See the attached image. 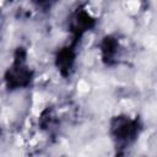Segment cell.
<instances>
[{
    "label": "cell",
    "instance_id": "6da1fadb",
    "mask_svg": "<svg viewBox=\"0 0 157 157\" xmlns=\"http://www.w3.org/2000/svg\"><path fill=\"white\" fill-rule=\"evenodd\" d=\"M5 86L9 91L27 88L33 81V71L27 64V52L23 47L16 48L11 65L4 74Z\"/></svg>",
    "mask_w": 157,
    "mask_h": 157
},
{
    "label": "cell",
    "instance_id": "5b68a950",
    "mask_svg": "<svg viewBox=\"0 0 157 157\" xmlns=\"http://www.w3.org/2000/svg\"><path fill=\"white\" fill-rule=\"evenodd\" d=\"M76 45L75 44H67L63 48H60L56 52L55 55V67L58 69L59 74L63 77H69L75 66L76 60Z\"/></svg>",
    "mask_w": 157,
    "mask_h": 157
},
{
    "label": "cell",
    "instance_id": "52a82bcc",
    "mask_svg": "<svg viewBox=\"0 0 157 157\" xmlns=\"http://www.w3.org/2000/svg\"><path fill=\"white\" fill-rule=\"evenodd\" d=\"M33 4H36L37 6L42 7V9H48L50 7L56 0H31Z\"/></svg>",
    "mask_w": 157,
    "mask_h": 157
},
{
    "label": "cell",
    "instance_id": "277c9868",
    "mask_svg": "<svg viewBox=\"0 0 157 157\" xmlns=\"http://www.w3.org/2000/svg\"><path fill=\"white\" fill-rule=\"evenodd\" d=\"M102 63L105 66H115L120 64L124 56V45L117 36H104L99 43Z\"/></svg>",
    "mask_w": 157,
    "mask_h": 157
},
{
    "label": "cell",
    "instance_id": "8992f818",
    "mask_svg": "<svg viewBox=\"0 0 157 157\" xmlns=\"http://www.w3.org/2000/svg\"><path fill=\"white\" fill-rule=\"evenodd\" d=\"M39 125L43 130H47V131L55 130L59 125V118L56 112L53 108H45L40 114Z\"/></svg>",
    "mask_w": 157,
    "mask_h": 157
},
{
    "label": "cell",
    "instance_id": "3957f363",
    "mask_svg": "<svg viewBox=\"0 0 157 157\" xmlns=\"http://www.w3.org/2000/svg\"><path fill=\"white\" fill-rule=\"evenodd\" d=\"M97 20L86 10V7H77L69 18V31L72 37V44L77 45L85 33L90 32L96 26Z\"/></svg>",
    "mask_w": 157,
    "mask_h": 157
},
{
    "label": "cell",
    "instance_id": "7a4b0ae2",
    "mask_svg": "<svg viewBox=\"0 0 157 157\" xmlns=\"http://www.w3.org/2000/svg\"><path fill=\"white\" fill-rule=\"evenodd\" d=\"M142 125L139 118H131L125 114L115 115L110 119L109 131L117 148L131 146L141 132Z\"/></svg>",
    "mask_w": 157,
    "mask_h": 157
}]
</instances>
